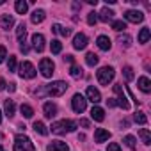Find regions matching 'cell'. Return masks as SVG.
<instances>
[{
  "instance_id": "obj_1",
  "label": "cell",
  "mask_w": 151,
  "mask_h": 151,
  "mask_svg": "<svg viewBox=\"0 0 151 151\" xmlns=\"http://www.w3.org/2000/svg\"><path fill=\"white\" fill-rule=\"evenodd\" d=\"M68 84L62 82V80H57V82H52L48 86H43L41 89L36 91L37 96H62L66 91H68Z\"/></svg>"
},
{
  "instance_id": "obj_2",
  "label": "cell",
  "mask_w": 151,
  "mask_h": 151,
  "mask_svg": "<svg viewBox=\"0 0 151 151\" xmlns=\"http://www.w3.org/2000/svg\"><path fill=\"white\" fill-rule=\"evenodd\" d=\"M78 126L77 121H71V119H62V121H57L52 124V132L57 133V135H64V133H71L75 132Z\"/></svg>"
},
{
  "instance_id": "obj_3",
  "label": "cell",
  "mask_w": 151,
  "mask_h": 151,
  "mask_svg": "<svg viewBox=\"0 0 151 151\" xmlns=\"http://www.w3.org/2000/svg\"><path fill=\"white\" fill-rule=\"evenodd\" d=\"M14 151H36L32 140L27 135H16L14 139Z\"/></svg>"
},
{
  "instance_id": "obj_4",
  "label": "cell",
  "mask_w": 151,
  "mask_h": 151,
  "mask_svg": "<svg viewBox=\"0 0 151 151\" xmlns=\"http://www.w3.org/2000/svg\"><path fill=\"white\" fill-rule=\"evenodd\" d=\"M96 77H98V82H100L101 86H107V84L112 82V78H114V69H112L110 66H105V68L98 69Z\"/></svg>"
},
{
  "instance_id": "obj_5",
  "label": "cell",
  "mask_w": 151,
  "mask_h": 151,
  "mask_svg": "<svg viewBox=\"0 0 151 151\" xmlns=\"http://www.w3.org/2000/svg\"><path fill=\"white\" fill-rule=\"evenodd\" d=\"M53 69H55V64H53V60L52 59H41V62H39V71H41V75L45 78H50L52 75H53Z\"/></svg>"
},
{
  "instance_id": "obj_6",
  "label": "cell",
  "mask_w": 151,
  "mask_h": 151,
  "mask_svg": "<svg viewBox=\"0 0 151 151\" xmlns=\"http://www.w3.org/2000/svg\"><path fill=\"white\" fill-rule=\"evenodd\" d=\"M71 107H73V110L77 112V114H82L84 110H86V107H87V100L82 96V94H75L73 96V100H71Z\"/></svg>"
},
{
  "instance_id": "obj_7",
  "label": "cell",
  "mask_w": 151,
  "mask_h": 151,
  "mask_svg": "<svg viewBox=\"0 0 151 151\" xmlns=\"http://www.w3.org/2000/svg\"><path fill=\"white\" fill-rule=\"evenodd\" d=\"M20 77L22 78H34L36 77V68L32 66V62L25 60L20 64Z\"/></svg>"
},
{
  "instance_id": "obj_8",
  "label": "cell",
  "mask_w": 151,
  "mask_h": 151,
  "mask_svg": "<svg viewBox=\"0 0 151 151\" xmlns=\"http://www.w3.org/2000/svg\"><path fill=\"white\" fill-rule=\"evenodd\" d=\"M114 93L117 94V105L123 109V110H128L130 109V103H128V100H126V96H124V93H123V87H121V84H116L114 86Z\"/></svg>"
},
{
  "instance_id": "obj_9",
  "label": "cell",
  "mask_w": 151,
  "mask_h": 151,
  "mask_svg": "<svg viewBox=\"0 0 151 151\" xmlns=\"http://www.w3.org/2000/svg\"><path fill=\"white\" fill-rule=\"evenodd\" d=\"M124 20H126V22H132V23H140V22L144 20V14H142L140 11H133V9H130V11L124 13Z\"/></svg>"
},
{
  "instance_id": "obj_10",
  "label": "cell",
  "mask_w": 151,
  "mask_h": 151,
  "mask_svg": "<svg viewBox=\"0 0 151 151\" xmlns=\"http://www.w3.org/2000/svg\"><path fill=\"white\" fill-rule=\"evenodd\" d=\"M87 46V36L86 34H77V36H75V39H73V48L75 50H84Z\"/></svg>"
},
{
  "instance_id": "obj_11",
  "label": "cell",
  "mask_w": 151,
  "mask_h": 151,
  "mask_svg": "<svg viewBox=\"0 0 151 151\" xmlns=\"http://www.w3.org/2000/svg\"><path fill=\"white\" fill-rule=\"evenodd\" d=\"M32 48L36 52L45 50V36L43 34H32Z\"/></svg>"
},
{
  "instance_id": "obj_12",
  "label": "cell",
  "mask_w": 151,
  "mask_h": 151,
  "mask_svg": "<svg viewBox=\"0 0 151 151\" xmlns=\"http://www.w3.org/2000/svg\"><path fill=\"white\" fill-rule=\"evenodd\" d=\"M109 139H110V132H109V130L98 128V130L94 132V142H96V144H101V142H105V140H109Z\"/></svg>"
},
{
  "instance_id": "obj_13",
  "label": "cell",
  "mask_w": 151,
  "mask_h": 151,
  "mask_svg": "<svg viewBox=\"0 0 151 151\" xmlns=\"http://www.w3.org/2000/svg\"><path fill=\"white\" fill-rule=\"evenodd\" d=\"M46 151H69V147H68V144L62 142V140H53L52 144L46 146Z\"/></svg>"
},
{
  "instance_id": "obj_14",
  "label": "cell",
  "mask_w": 151,
  "mask_h": 151,
  "mask_svg": "<svg viewBox=\"0 0 151 151\" xmlns=\"http://www.w3.org/2000/svg\"><path fill=\"white\" fill-rule=\"evenodd\" d=\"M87 100H89V101H93L94 105H96V103H100V101H101V94H100V91H98V89H94L93 86H91V87H87Z\"/></svg>"
},
{
  "instance_id": "obj_15",
  "label": "cell",
  "mask_w": 151,
  "mask_h": 151,
  "mask_svg": "<svg viewBox=\"0 0 151 151\" xmlns=\"http://www.w3.org/2000/svg\"><path fill=\"white\" fill-rule=\"evenodd\" d=\"M13 25H14V18L11 14H2V16H0V27H2L4 30L13 29Z\"/></svg>"
},
{
  "instance_id": "obj_16",
  "label": "cell",
  "mask_w": 151,
  "mask_h": 151,
  "mask_svg": "<svg viewBox=\"0 0 151 151\" xmlns=\"http://www.w3.org/2000/svg\"><path fill=\"white\" fill-rule=\"evenodd\" d=\"M43 110H45V116H46L48 119H52V117L57 116V107H55V103H52V101H46V103L43 105Z\"/></svg>"
},
{
  "instance_id": "obj_17",
  "label": "cell",
  "mask_w": 151,
  "mask_h": 151,
  "mask_svg": "<svg viewBox=\"0 0 151 151\" xmlns=\"http://www.w3.org/2000/svg\"><path fill=\"white\" fill-rule=\"evenodd\" d=\"M96 43H98V48H100V50H103V52L110 50V46H112V43H110V39H109L107 36H100Z\"/></svg>"
},
{
  "instance_id": "obj_18",
  "label": "cell",
  "mask_w": 151,
  "mask_h": 151,
  "mask_svg": "<svg viewBox=\"0 0 151 151\" xmlns=\"http://www.w3.org/2000/svg\"><path fill=\"white\" fill-rule=\"evenodd\" d=\"M137 84H139V89H140L142 93H149V91H151V82H149L147 77H140V78L137 80Z\"/></svg>"
},
{
  "instance_id": "obj_19",
  "label": "cell",
  "mask_w": 151,
  "mask_h": 151,
  "mask_svg": "<svg viewBox=\"0 0 151 151\" xmlns=\"http://www.w3.org/2000/svg\"><path fill=\"white\" fill-rule=\"evenodd\" d=\"M4 109H6V116H7V117H13L14 112H16V105H14V101L9 100V98L4 101Z\"/></svg>"
},
{
  "instance_id": "obj_20",
  "label": "cell",
  "mask_w": 151,
  "mask_h": 151,
  "mask_svg": "<svg viewBox=\"0 0 151 151\" xmlns=\"http://www.w3.org/2000/svg\"><path fill=\"white\" fill-rule=\"evenodd\" d=\"M91 117H93L94 121L101 123V121L105 119V110H103V109H100V107H93V110H91Z\"/></svg>"
},
{
  "instance_id": "obj_21",
  "label": "cell",
  "mask_w": 151,
  "mask_h": 151,
  "mask_svg": "<svg viewBox=\"0 0 151 151\" xmlns=\"http://www.w3.org/2000/svg\"><path fill=\"white\" fill-rule=\"evenodd\" d=\"M114 14H116L114 11H110L109 7H103V9L100 11V16H98V18H100L101 22H105V23H107V22H110V20L114 18Z\"/></svg>"
},
{
  "instance_id": "obj_22",
  "label": "cell",
  "mask_w": 151,
  "mask_h": 151,
  "mask_svg": "<svg viewBox=\"0 0 151 151\" xmlns=\"http://www.w3.org/2000/svg\"><path fill=\"white\" fill-rule=\"evenodd\" d=\"M52 30H53L55 34H60V36H64V37L71 36V29H68V27H62V25H59V23H55V25L52 27Z\"/></svg>"
},
{
  "instance_id": "obj_23",
  "label": "cell",
  "mask_w": 151,
  "mask_h": 151,
  "mask_svg": "<svg viewBox=\"0 0 151 151\" xmlns=\"http://www.w3.org/2000/svg\"><path fill=\"white\" fill-rule=\"evenodd\" d=\"M45 16H46V14H45V11H43V9H36V11L32 13L30 20H32V23H36V25H37V23H41V22L45 20Z\"/></svg>"
},
{
  "instance_id": "obj_24",
  "label": "cell",
  "mask_w": 151,
  "mask_h": 151,
  "mask_svg": "<svg viewBox=\"0 0 151 151\" xmlns=\"http://www.w3.org/2000/svg\"><path fill=\"white\" fill-rule=\"evenodd\" d=\"M25 36H27V25L22 22V23L18 25V29H16V37H18L20 43H23V41H25Z\"/></svg>"
},
{
  "instance_id": "obj_25",
  "label": "cell",
  "mask_w": 151,
  "mask_h": 151,
  "mask_svg": "<svg viewBox=\"0 0 151 151\" xmlns=\"http://www.w3.org/2000/svg\"><path fill=\"white\" fill-rule=\"evenodd\" d=\"M149 36H151V32H149V29L147 27H144V29H140V32H139V43H147L149 41Z\"/></svg>"
},
{
  "instance_id": "obj_26",
  "label": "cell",
  "mask_w": 151,
  "mask_h": 151,
  "mask_svg": "<svg viewBox=\"0 0 151 151\" xmlns=\"http://www.w3.org/2000/svg\"><path fill=\"white\" fill-rule=\"evenodd\" d=\"M139 135H140V139H142V142H144L146 146H149V144H151V133H149V130L140 128V130H139Z\"/></svg>"
},
{
  "instance_id": "obj_27",
  "label": "cell",
  "mask_w": 151,
  "mask_h": 151,
  "mask_svg": "<svg viewBox=\"0 0 151 151\" xmlns=\"http://www.w3.org/2000/svg\"><path fill=\"white\" fill-rule=\"evenodd\" d=\"M14 9H16V13H18V14H25V13H27V9H29V4H27V2H23V0H18V2L14 4Z\"/></svg>"
},
{
  "instance_id": "obj_28",
  "label": "cell",
  "mask_w": 151,
  "mask_h": 151,
  "mask_svg": "<svg viewBox=\"0 0 151 151\" xmlns=\"http://www.w3.org/2000/svg\"><path fill=\"white\" fill-rule=\"evenodd\" d=\"M34 130H36V133H39V135H48V130H46L45 123H41V121H36V123H34Z\"/></svg>"
},
{
  "instance_id": "obj_29",
  "label": "cell",
  "mask_w": 151,
  "mask_h": 151,
  "mask_svg": "<svg viewBox=\"0 0 151 151\" xmlns=\"http://www.w3.org/2000/svg\"><path fill=\"white\" fill-rule=\"evenodd\" d=\"M123 77H124L126 82H132V80H133L135 75H133V69H132L130 66H124V68H123Z\"/></svg>"
},
{
  "instance_id": "obj_30",
  "label": "cell",
  "mask_w": 151,
  "mask_h": 151,
  "mask_svg": "<svg viewBox=\"0 0 151 151\" xmlns=\"http://www.w3.org/2000/svg\"><path fill=\"white\" fill-rule=\"evenodd\" d=\"M20 112H22V116L27 117V119H30V117L34 116V110H32V107H29V105H22V107H20Z\"/></svg>"
},
{
  "instance_id": "obj_31",
  "label": "cell",
  "mask_w": 151,
  "mask_h": 151,
  "mask_svg": "<svg viewBox=\"0 0 151 151\" xmlns=\"http://www.w3.org/2000/svg\"><path fill=\"white\" fill-rule=\"evenodd\" d=\"M86 62H87V66H96V64H98V55L93 53V52H89V53L86 55Z\"/></svg>"
},
{
  "instance_id": "obj_32",
  "label": "cell",
  "mask_w": 151,
  "mask_h": 151,
  "mask_svg": "<svg viewBox=\"0 0 151 151\" xmlns=\"http://www.w3.org/2000/svg\"><path fill=\"white\" fill-rule=\"evenodd\" d=\"M133 119H135V123H139V124H146V123H147V117H146L144 112H140V110H137V112L133 114Z\"/></svg>"
},
{
  "instance_id": "obj_33",
  "label": "cell",
  "mask_w": 151,
  "mask_h": 151,
  "mask_svg": "<svg viewBox=\"0 0 151 151\" xmlns=\"http://www.w3.org/2000/svg\"><path fill=\"white\" fill-rule=\"evenodd\" d=\"M124 144L130 147V149H137V139L133 135H126L124 137Z\"/></svg>"
},
{
  "instance_id": "obj_34",
  "label": "cell",
  "mask_w": 151,
  "mask_h": 151,
  "mask_svg": "<svg viewBox=\"0 0 151 151\" xmlns=\"http://www.w3.org/2000/svg\"><path fill=\"white\" fill-rule=\"evenodd\" d=\"M69 75H71V77L73 78H80L82 77V68H78V66H71V69H69Z\"/></svg>"
},
{
  "instance_id": "obj_35",
  "label": "cell",
  "mask_w": 151,
  "mask_h": 151,
  "mask_svg": "<svg viewBox=\"0 0 151 151\" xmlns=\"http://www.w3.org/2000/svg\"><path fill=\"white\" fill-rule=\"evenodd\" d=\"M119 43H121V46H124V48H130V46H132V37H130L128 34H124V36H119Z\"/></svg>"
},
{
  "instance_id": "obj_36",
  "label": "cell",
  "mask_w": 151,
  "mask_h": 151,
  "mask_svg": "<svg viewBox=\"0 0 151 151\" xmlns=\"http://www.w3.org/2000/svg\"><path fill=\"white\" fill-rule=\"evenodd\" d=\"M50 48H52V53H60V50H62V43H60L59 39H53L52 45H50Z\"/></svg>"
},
{
  "instance_id": "obj_37",
  "label": "cell",
  "mask_w": 151,
  "mask_h": 151,
  "mask_svg": "<svg viewBox=\"0 0 151 151\" xmlns=\"http://www.w3.org/2000/svg\"><path fill=\"white\" fill-rule=\"evenodd\" d=\"M112 29H114L116 32H121V30H124V29H126V23H124L123 20H117V22H112Z\"/></svg>"
},
{
  "instance_id": "obj_38",
  "label": "cell",
  "mask_w": 151,
  "mask_h": 151,
  "mask_svg": "<svg viewBox=\"0 0 151 151\" xmlns=\"http://www.w3.org/2000/svg\"><path fill=\"white\" fill-rule=\"evenodd\" d=\"M96 22H98V14H96L94 11H91V13L87 14V23H89V25H96Z\"/></svg>"
},
{
  "instance_id": "obj_39",
  "label": "cell",
  "mask_w": 151,
  "mask_h": 151,
  "mask_svg": "<svg viewBox=\"0 0 151 151\" xmlns=\"http://www.w3.org/2000/svg\"><path fill=\"white\" fill-rule=\"evenodd\" d=\"M7 69H9V71H14V69H16V57H14V55H11V57H9Z\"/></svg>"
},
{
  "instance_id": "obj_40",
  "label": "cell",
  "mask_w": 151,
  "mask_h": 151,
  "mask_svg": "<svg viewBox=\"0 0 151 151\" xmlns=\"http://www.w3.org/2000/svg\"><path fill=\"white\" fill-rule=\"evenodd\" d=\"M6 57H7V50H6V46L0 45V62H4Z\"/></svg>"
},
{
  "instance_id": "obj_41",
  "label": "cell",
  "mask_w": 151,
  "mask_h": 151,
  "mask_svg": "<svg viewBox=\"0 0 151 151\" xmlns=\"http://www.w3.org/2000/svg\"><path fill=\"white\" fill-rule=\"evenodd\" d=\"M107 151H121V147H119V144L110 142V144H109V147H107Z\"/></svg>"
},
{
  "instance_id": "obj_42",
  "label": "cell",
  "mask_w": 151,
  "mask_h": 151,
  "mask_svg": "<svg viewBox=\"0 0 151 151\" xmlns=\"http://www.w3.org/2000/svg\"><path fill=\"white\" fill-rule=\"evenodd\" d=\"M20 50H22V52H23V53H29V46H27V45H25V41H23V43H22V45H20Z\"/></svg>"
},
{
  "instance_id": "obj_43",
  "label": "cell",
  "mask_w": 151,
  "mask_h": 151,
  "mask_svg": "<svg viewBox=\"0 0 151 151\" xmlns=\"http://www.w3.org/2000/svg\"><path fill=\"white\" fill-rule=\"evenodd\" d=\"M80 124H82L84 128H89V126H91V123H89V119H80Z\"/></svg>"
},
{
  "instance_id": "obj_44",
  "label": "cell",
  "mask_w": 151,
  "mask_h": 151,
  "mask_svg": "<svg viewBox=\"0 0 151 151\" xmlns=\"http://www.w3.org/2000/svg\"><path fill=\"white\" fill-rule=\"evenodd\" d=\"M107 105H109V107H116L117 103H116V100H114V98H109V100H107Z\"/></svg>"
},
{
  "instance_id": "obj_45",
  "label": "cell",
  "mask_w": 151,
  "mask_h": 151,
  "mask_svg": "<svg viewBox=\"0 0 151 151\" xmlns=\"http://www.w3.org/2000/svg\"><path fill=\"white\" fill-rule=\"evenodd\" d=\"M6 86H7V84H6V80L0 77V91H4V89H6Z\"/></svg>"
},
{
  "instance_id": "obj_46",
  "label": "cell",
  "mask_w": 151,
  "mask_h": 151,
  "mask_svg": "<svg viewBox=\"0 0 151 151\" xmlns=\"http://www.w3.org/2000/svg\"><path fill=\"white\" fill-rule=\"evenodd\" d=\"M7 89H9V93H14L16 91V84H9V86H6Z\"/></svg>"
},
{
  "instance_id": "obj_47",
  "label": "cell",
  "mask_w": 151,
  "mask_h": 151,
  "mask_svg": "<svg viewBox=\"0 0 151 151\" xmlns=\"http://www.w3.org/2000/svg\"><path fill=\"white\" fill-rule=\"evenodd\" d=\"M64 60H68V62H71V64H73V62H75V57H73V55H66V57H64Z\"/></svg>"
},
{
  "instance_id": "obj_48",
  "label": "cell",
  "mask_w": 151,
  "mask_h": 151,
  "mask_svg": "<svg viewBox=\"0 0 151 151\" xmlns=\"http://www.w3.org/2000/svg\"><path fill=\"white\" fill-rule=\"evenodd\" d=\"M128 124H130V121H128V119H124V121L121 123V126H124V128H128Z\"/></svg>"
},
{
  "instance_id": "obj_49",
  "label": "cell",
  "mask_w": 151,
  "mask_h": 151,
  "mask_svg": "<svg viewBox=\"0 0 151 151\" xmlns=\"http://www.w3.org/2000/svg\"><path fill=\"white\" fill-rule=\"evenodd\" d=\"M87 4H91V6H96V4H98V0H87Z\"/></svg>"
},
{
  "instance_id": "obj_50",
  "label": "cell",
  "mask_w": 151,
  "mask_h": 151,
  "mask_svg": "<svg viewBox=\"0 0 151 151\" xmlns=\"http://www.w3.org/2000/svg\"><path fill=\"white\" fill-rule=\"evenodd\" d=\"M0 6H4V0H0Z\"/></svg>"
},
{
  "instance_id": "obj_51",
  "label": "cell",
  "mask_w": 151,
  "mask_h": 151,
  "mask_svg": "<svg viewBox=\"0 0 151 151\" xmlns=\"http://www.w3.org/2000/svg\"><path fill=\"white\" fill-rule=\"evenodd\" d=\"M0 151H6V149H4V147H2V146H0Z\"/></svg>"
},
{
  "instance_id": "obj_52",
  "label": "cell",
  "mask_w": 151,
  "mask_h": 151,
  "mask_svg": "<svg viewBox=\"0 0 151 151\" xmlns=\"http://www.w3.org/2000/svg\"><path fill=\"white\" fill-rule=\"evenodd\" d=\"M0 123H2V114H0Z\"/></svg>"
}]
</instances>
